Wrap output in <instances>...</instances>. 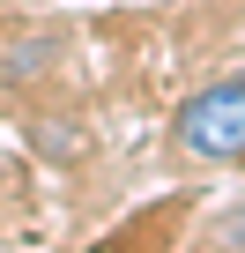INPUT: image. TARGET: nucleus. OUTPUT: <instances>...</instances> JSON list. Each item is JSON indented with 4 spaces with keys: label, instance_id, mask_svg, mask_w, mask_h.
Returning a JSON list of instances; mask_svg holds the SVG:
<instances>
[{
    "label": "nucleus",
    "instance_id": "2",
    "mask_svg": "<svg viewBox=\"0 0 245 253\" xmlns=\"http://www.w3.org/2000/svg\"><path fill=\"white\" fill-rule=\"evenodd\" d=\"M223 246H245V216H230V223H223Z\"/></svg>",
    "mask_w": 245,
    "mask_h": 253
},
{
    "label": "nucleus",
    "instance_id": "1",
    "mask_svg": "<svg viewBox=\"0 0 245 253\" xmlns=\"http://www.w3.org/2000/svg\"><path fill=\"white\" fill-rule=\"evenodd\" d=\"M171 149L186 164H238L245 157V75H215L178 104Z\"/></svg>",
    "mask_w": 245,
    "mask_h": 253
}]
</instances>
